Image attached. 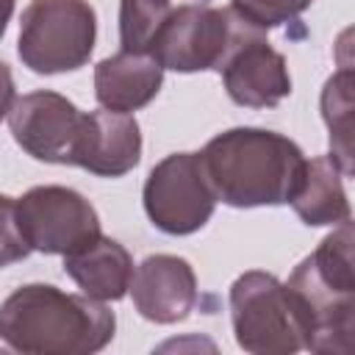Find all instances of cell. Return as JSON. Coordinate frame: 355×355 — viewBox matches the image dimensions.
<instances>
[{
  "mask_svg": "<svg viewBox=\"0 0 355 355\" xmlns=\"http://www.w3.org/2000/svg\"><path fill=\"white\" fill-rule=\"evenodd\" d=\"M114 311L86 294H67L50 283H28L0 305V352L92 355L111 344Z\"/></svg>",
  "mask_w": 355,
  "mask_h": 355,
  "instance_id": "6da1fadb",
  "label": "cell"
},
{
  "mask_svg": "<svg viewBox=\"0 0 355 355\" xmlns=\"http://www.w3.org/2000/svg\"><path fill=\"white\" fill-rule=\"evenodd\" d=\"M200 158L216 202L230 208L291 202L308 161L297 141L263 128L222 130L200 150Z\"/></svg>",
  "mask_w": 355,
  "mask_h": 355,
  "instance_id": "7a4b0ae2",
  "label": "cell"
},
{
  "mask_svg": "<svg viewBox=\"0 0 355 355\" xmlns=\"http://www.w3.org/2000/svg\"><path fill=\"white\" fill-rule=\"evenodd\" d=\"M302 333V349L349 355L355 333L352 219L336 225L283 283Z\"/></svg>",
  "mask_w": 355,
  "mask_h": 355,
  "instance_id": "3957f363",
  "label": "cell"
},
{
  "mask_svg": "<svg viewBox=\"0 0 355 355\" xmlns=\"http://www.w3.org/2000/svg\"><path fill=\"white\" fill-rule=\"evenodd\" d=\"M97 14L89 0H31L19 19L17 55L36 75L75 72L89 64Z\"/></svg>",
  "mask_w": 355,
  "mask_h": 355,
  "instance_id": "277c9868",
  "label": "cell"
},
{
  "mask_svg": "<svg viewBox=\"0 0 355 355\" xmlns=\"http://www.w3.org/2000/svg\"><path fill=\"white\" fill-rule=\"evenodd\" d=\"M230 324L236 344L252 355H294L302 333L286 286L261 269L239 275L230 286Z\"/></svg>",
  "mask_w": 355,
  "mask_h": 355,
  "instance_id": "5b68a950",
  "label": "cell"
},
{
  "mask_svg": "<svg viewBox=\"0 0 355 355\" xmlns=\"http://www.w3.org/2000/svg\"><path fill=\"white\" fill-rule=\"evenodd\" d=\"M144 214L166 236H189L208 225L216 208L200 153H172L161 158L141 189Z\"/></svg>",
  "mask_w": 355,
  "mask_h": 355,
  "instance_id": "8992f818",
  "label": "cell"
},
{
  "mask_svg": "<svg viewBox=\"0 0 355 355\" xmlns=\"http://www.w3.org/2000/svg\"><path fill=\"white\" fill-rule=\"evenodd\" d=\"M244 19L230 8L208 6V3H183L169 11L155 44L153 55L164 69L172 72H205L222 67L227 50L241 33Z\"/></svg>",
  "mask_w": 355,
  "mask_h": 355,
  "instance_id": "52a82bcc",
  "label": "cell"
},
{
  "mask_svg": "<svg viewBox=\"0 0 355 355\" xmlns=\"http://www.w3.org/2000/svg\"><path fill=\"white\" fill-rule=\"evenodd\" d=\"M17 225L31 252L69 255L100 236L94 205L69 186H33L17 197Z\"/></svg>",
  "mask_w": 355,
  "mask_h": 355,
  "instance_id": "ba28073f",
  "label": "cell"
},
{
  "mask_svg": "<svg viewBox=\"0 0 355 355\" xmlns=\"http://www.w3.org/2000/svg\"><path fill=\"white\" fill-rule=\"evenodd\" d=\"M227 97L244 108H275L291 94V75L283 53H277L263 31L244 22L233 47L219 67Z\"/></svg>",
  "mask_w": 355,
  "mask_h": 355,
  "instance_id": "9c48e42d",
  "label": "cell"
},
{
  "mask_svg": "<svg viewBox=\"0 0 355 355\" xmlns=\"http://www.w3.org/2000/svg\"><path fill=\"white\" fill-rule=\"evenodd\" d=\"M80 119L83 111H78L72 100L47 89L17 97L8 111L14 141L31 158L44 164H67Z\"/></svg>",
  "mask_w": 355,
  "mask_h": 355,
  "instance_id": "30bf717a",
  "label": "cell"
},
{
  "mask_svg": "<svg viewBox=\"0 0 355 355\" xmlns=\"http://www.w3.org/2000/svg\"><path fill=\"white\" fill-rule=\"evenodd\" d=\"M141 161V128L133 114L92 111L83 114L72 141L69 166H80L97 178H122Z\"/></svg>",
  "mask_w": 355,
  "mask_h": 355,
  "instance_id": "8fae6325",
  "label": "cell"
},
{
  "mask_svg": "<svg viewBox=\"0 0 355 355\" xmlns=\"http://www.w3.org/2000/svg\"><path fill=\"white\" fill-rule=\"evenodd\" d=\"M130 297L141 319L155 324L183 322L197 305V275L180 255H147L130 280Z\"/></svg>",
  "mask_w": 355,
  "mask_h": 355,
  "instance_id": "7c38bea8",
  "label": "cell"
},
{
  "mask_svg": "<svg viewBox=\"0 0 355 355\" xmlns=\"http://www.w3.org/2000/svg\"><path fill=\"white\" fill-rule=\"evenodd\" d=\"M164 83V67L153 53L108 55L94 67V97L105 111L133 114L150 105Z\"/></svg>",
  "mask_w": 355,
  "mask_h": 355,
  "instance_id": "4fadbf2b",
  "label": "cell"
},
{
  "mask_svg": "<svg viewBox=\"0 0 355 355\" xmlns=\"http://www.w3.org/2000/svg\"><path fill=\"white\" fill-rule=\"evenodd\" d=\"M64 272L78 283L80 294L100 302H116L130 288L133 258L116 239L100 233L94 241L64 255Z\"/></svg>",
  "mask_w": 355,
  "mask_h": 355,
  "instance_id": "5bb4252c",
  "label": "cell"
},
{
  "mask_svg": "<svg viewBox=\"0 0 355 355\" xmlns=\"http://www.w3.org/2000/svg\"><path fill=\"white\" fill-rule=\"evenodd\" d=\"M308 227L338 225L349 219V200L344 191V172L333 155L305 161L300 186L288 202Z\"/></svg>",
  "mask_w": 355,
  "mask_h": 355,
  "instance_id": "9a60e30c",
  "label": "cell"
},
{
  "mask_svg": "<svg viewBox=\"0 0 355 355\" xmlns=\"http://www.w3.org/2000/svg\"><path fill=\"white\" fill-rule=\"evenodd\" d=\"M322 119L330 130V155L344 178L352 175V69L344 64L322 89Z\"/></svg>",
  "mask_w": 355,
  "mask_h": 355,
  "instance_id": "2e32d148",
  "label": "cell"
},
{
  "mask_svg": "<svg viewBox=\"0 0 355 355\" xmlns=\"http://www.w3.org/2000/svg\"><path fill=\"white\" fill-rule=\"evenodd\" d=\"M172 11L169 0H119V44L125 53H153Z\"/></svg>",
  "mask_w": 355,
  "mask_h": 355,
  "instance_id": "e0dca14e",
  "label": "cell"
},
{
  "mask_svg": "<svg viewBox=\"0 0 355 355\" xmlns=\"http://www.w3.org/2000/svg\"><path fill=\"white\" fill-rule=\"evenodd\" d=\"M313 0H230V11L258 31L294 22Z\"/></svg>",
  "mask_w": 355,
  "mask_h": 355,
  "instance_id": "ac0fdd59",
  "label": "cell"
},
{
  "mask_svg": "<svg viewBox=\"0 0 355 355\" xmlns=\"http://www.w3.org/2000/svg\"><path fill=\"white\" fill-rule=\"evenodd\" d=\"M28 255H31V247L25 244L17 225V200L8 194H0V261L3 266H8Z\"/></svg>",
  "mask_w": 355,
  "mask_h": 355,
  "instance_id": "d6986e66",
  "label": "cell"
},
{
  "mask_svg": "<svg viewBox=\"0 0 355 355\" xmlns=\"http://www.w3.org/2000/svg\"><path fill=\"white\" fill-rule=\"evenodd\" d=\"M17 100V92H14V78H11V69L6 61H0V119L8 116L11 105Z\"/></svg>",
  "mask_w": 355,
  "mask_h": 355,
  "instance_id": "ffe728a7",
  "label": "cell"
},
{
  "mask_svg": "<svg viewBox=\"0 0 355 355\" xmlns=\"http://www.w3.org/2000/svg\"><path fill=\"white\" fill-rule=\"evenodd\" d=\"M11 14H14V0H0V39L6 36V28L11 22Z\"/></svg>",
  "mask_w": 355,
  "mask_h": 355,
  "instance_id": "44dd1931",
  "label": "cell"
},
{
  "mask_svg": "<svg viewBox=\"0 0 355 355\" xmlns=\"http://www.w3.org/2000/svg\"><path fill=\"white\" fill-rule=\"evenodd\" d=\"M0 269H3V261H0Z\"/></svg>",
  "mask_w": 355,
  "mask_h": 355,
  "instance_id": "7402d4cb",
  "label": "cell"
}]
</instances>
